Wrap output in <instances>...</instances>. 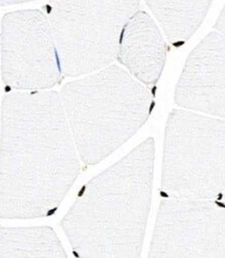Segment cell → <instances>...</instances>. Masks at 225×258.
<instances>
[{"label":"cell","instance_id":"cell-1","mask_svg":"<svg viewBox=\"0 0 225 258\" xmlns=\"http://www.w3.org/2000/svg\"><path fill=\"white\" fill-rule=\"evenodd\" d=\"M80 170L60 93L8 92L0 115V220L51 217Z\"/></svg>","mask_w":225,"mask_h":258},{"label":"cell","instance_id":"cell-2","mask_svg":"<svg viewBox=\"0 0 225 258\" xmlns=\"http://www.w3.org/2000/svg\"><path fill=\"white\" fill-rule=\"evenodd\" d=\"M156 142L146 138L89 180L60 222L78 258H139L151 208Z\"/></svg>","mask_w":225,"mask_h":258},{"label":"cell","instance_id":"cell-3","mask_svg":"<svg viewBox=\"0 0 225 258\" xmlns=\"http://www.w3.org/2000/svg\"><path fill=\"white\" fill-rule=\"evenodd\" d=\"M60 95L80 161L90 166L128 142L156 105L148 86L115 64L65 84Z\"/></svg>","mask_w":225,"mask_h":258},{"label":"cell","instance_id":"cell-4","mask_svg":"<svg viewBox=\"0 0 225 258\" xmlns=\"http://www.w3.org/2000/svg\"><path fill=\"white\" fill-rule=\"evenodd\" d=\"M225 189V119L174 109L165 126L164 197L221 200Z\"/></svg>","mask_w":225,"mask_h":258},{"label":"cell","instance_id":"cell-5","mask_svg":"<svg viewBox=\"0 0 225 258\" xmlns=\"http://www.w3.org/2000/svg\"><path fill=\"white\" fill-rule=\"evenodd\" d=\"M140 6L141 0H49L44 12L64 77L87 76L114 63L123 28Z\"/></svg>","mask_w":225,"mask_h":258},{"label":"cell","instance_id":"cell-6","mask_svg":"<svg viewBox=\"0 0 225 258\" xmlns=\"http://www.w3.org/2000/svg\"><path fill=\"white\" fill-rule=\"evenodd\" d=\"M0 45L2 79L8 92L49 90L62 83L60 56L44 11L5 14Z\"/></svg>","mask_w":225,"mask_h":258},{"label":"cell","instance_id":"cell-7","mask_svg":"<svg viewBox=\"0 0 225 258\" xmlns=\"http://www.w3.org/2000/svg\"><path fill=\"white\" fill-rule=\"evenodd\" d=\"M148 257L224 258L225 203L163 196Z\"/></svg>","mask_w":225,"mask_h":258},{"label":"cell","instance_id":"cell-8","mask_svg":"<svg viewBox=\"0 0 225 258\" xmlns=\"http://www.w3.org/2000/svg\"><path fill=\"white\" fill-rule=\"evenodd\" d=\"M181 109L225 119V36L208 33L190 52L174 91Z\"/></svg>","mask_w":225,"mask_h":258},{"label":"cell","instance_id":"cell-9","mask_svg":"<svg viewBox=\"0 0 225 258\" xmlns=\"http://www.w3.org/2000/svg\"><path fill=\"white\" fill-rule=\"evenodd\" d=\"M167 44L156 21L143 10L136 12L124 26L116 61L145 86H156L164 71Z\"/></svg>","mask_w":225,"mask_h":258},{"label":"cell","instance_id":"cell-10","mask_svg":"<svg viewBox=\"0 0 225 258\" xmlns=\"http://www.w3.org/2000/svg\"><path fill=\"white\" fill-rule=\"evenodd\" d=\"M174 47L185 45L204 21L214 0H145Z\"/></svg>","mask_w":225,"mask_h":258},{"label":"cell","instance_id":"cell-11","mask_svg":"<svg viewBox=\"0 0 225 258\" xmlns=\"http://www.w3.org/2000/svg\"><path fill=\"white\" fill-rule=\"evenodd\" d=\"M61 239L49 226H0V258H65Z\"/></svg>","mask_w":225,"mask_h":258},{"label":"cell","instance_id":"cell-12","mask_svg":"<svg viewBox=\"0 0 225 258\" xmlns=\"http://www.w3.org/2000/svg\"><path fill=\"white\" fill-rule=\"evenodd\" d=\"M214 28H215V31H217L225 36V4L222 8V11L219 14L218 19L216 20Z\"/></svg>","mask_w":225,"mask_h":258},{"label":"cell","instance_id":"cell-13","mask_svg":"<svg viewBox=\"0 0 225 258\" xmlns=\"http://www.w3.org/2000/svg\"><path fill=\"white\" fill-rule=\"evenodd\" d=\"M36 0H0V7H9V6H16L22 4L33 3Z\"/></svg>","mask_w":225,"mask_h":258},{"label":"cell","instance_id":"cell-14","mask_svg":"<svg viewBox=\"0 0 225 258\" xmlns=\"http://www.w3.org/2000/svg\"><path fill=\"white\" fill-rule=\"evenodd\" d=\"M221 201H223V202L225 203V189H224V191H223V195H222V197H221Z\"/></svg>","mask_w":225,"mask_h":258}]
</instances>
